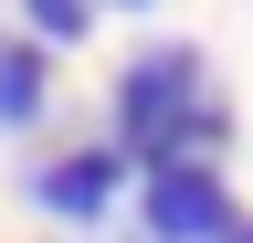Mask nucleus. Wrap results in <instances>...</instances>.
I'll list each match as a JSON object with an SVG mask.
<instances>
[{
  "label": "nucleus",
  "mask_w": 253,
  "mask_h": 243,
  "mask_svg": "<svg viewBox=\"0 0 253 243\" xmlns=\"http://www.w3.org/2000/svg\"><path fill=\"white\" fill-rule=\"evenodd\" d=\"M116 159L137 169H179V159H221V106L201 96V53L190 43H148L116 74Z\"/></svg>",
  "instance_id": "nucleus-1"
},
{
  "label": "nucleus",
  "mask_w": 253,
  "mask_h": 243,
  "mask_svg": "<svg viewBox=\"0 0 253 243\" xmlns=\"http://www.w3.org/2000/svg\"><path fill=\"white\" fill-rule=\"evenodd\" d=\"M21 21H32V43H84L95 0H21Z\"/></svg>",
  "instance_id": "nucleus-5"
},
{
  "label": "nucleus",
  "mask_w": 253,
  "mask_h": 243,
  "mask_svg": "<svg viewBox=\"0 0 253 243\" xmlns=\"http://www.w3.org/2000/svg\"><path fill=\"white\" fill-rule=\"evenodd\" d=\"M148 243H232L243 233V211L232 191H221V169L211 159H179V169H148Z\"/></svg>",
  "instance_id": "nucleus-2"
},
{
  "label": "nucleus",
  "mask_w": 253,
  "mask_h": 243,
  "mask_svg": "<svg viewBox=\"0 0 253 243\" xmlns=\"http://www.w3.org/2000/svg\"><path fill=\"white\" fill-rule=\"evenodd\" d=\"M116 11H148V0H116Z\"/></svg>",
  "instance_id": "nucleus-6"
},
{
  "label": "nucleus",
  "mask_w": 253,
  "mask_h": 243,
  "mask_svg": "<svg viewBox=\"0 0 253 243\" xmlns=\"http://www.w3.org/2000/svg\"><path fill=\"white\" fill-rule=\"evenodd\" d=\"M53 96V53L42 43H0V127H32Z\"/></svg>",
  "instance_id": "nucleus-4"
},
{
  "label": "nucleus",
  "mask_w": 253,
  "mask_h": 243,
  "mask_svg": "<svg viewBox=\"0 0 253 243\" xmlns=\"http://www.w3.org/2000/svg\"><path fill=\"white\" fill-rule=\"evenodd\" d=\"M232 243H253V222H243V233H232Z\"/></svg>",
  "instance_id": "nucleus-7"
},
{
  "label": "nucleus",
  "mask_w": 253,
  "mask_h": 243,
  "mask_svg": "<svg viewBox=\"0 0 253 243\" xmlns=\"http://www.w3.org/2000/svg\"><path fill=\"white\" fill-rule=\"evenodd\" d=\"M116 180H126V159H116V148H63V159L32 180V201H42L53 222H95V211L116 201Z\"/></svg>",
  "instance_id": "nucleus-3"
}]
</instances>
